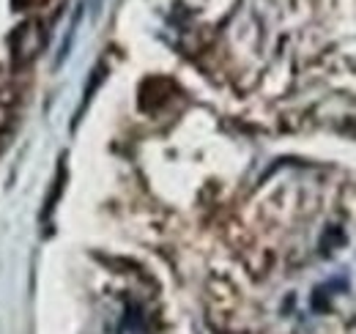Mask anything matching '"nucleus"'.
Returning <instances> with one entry per match:
<instances>
[{"label": "nucleus", "mask_w": 356, "mask_h": 334, "mask_svg": "<svg viewBox=\"0 0 356 334\" xmlns=\"http://www.w3.org/2000/svg\"><path fill=\"white\" fill-rule=\"evenodd\" d=\"M44 28L39 25V22H25V25H19L17 31H14V36H11V58H14V63L17 66H25V63H31L42 49H44Z\"/></svg>", "instance_id": "obj_1"}, {"label": "nucleus", "mask_w": 356, "mask_h": 334, "mask_svg": "<svg viewBox=\"0 0 356 334\" xmlns=\"http://www.w3.org/2000/svg\"><path fill=\"white\" fill-rule=\"evenodd\" d=\"M11 104H14V93H11V90H0V132L8 126Z\"/></svg>", "instance_id": "obj_2"}]
</instances>
